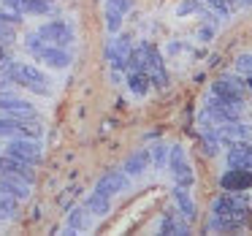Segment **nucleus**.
I'll use <instances>...</instances> for the list:
<instances>
[{
  "instance_id": "obj_3",
  "label": "nucleus",
  "mask_w": 252,
  "mask_h": 236,
  "mask_svg": "<svg viewBox=\"0 0 252 236\" xmlns=\"http://www.w3.org/2000/svg\"><path fill=\"white\" fill-rule=\"evenodd\" d=\"M0 136L8 138H41L44 128L35 117H0Z\"/></svg>"
},
{
  "instance_id": "obj_36",
  "label": "nucleus",
  "mask_w": 252,
  "mask_h": 236,
  "mask_svg": "<svg viewBox=\"0 0 252 236\" xmlns=\"http://www.w3.org/2000/svg\"><path fill=\"white\" fill-rule=\"evenodd\" d=\"M3 60H8V57H6V49H3V44H0V63H3Z\"/></svg>"
},
{
  "instance_id": "obj_31",
  "label": "nucleus",
  "mask_w": 252,
  "mask_h": 236,
  "mask_svg": "<svg viewBox=\"0 0 252 236\" xmlns=\"http://www.w3.org/2000/svg\"><path fill=\"white\" fill-rule=\"evenodd\" d=\"M14 41V25L0 22V44H11Z\"/></svg>"
},
{
  "instance_id": "obj_15",
  "label": "nucleus",
  "mask_w": 252,
  "mask_h": 236,
  "mask_svg": "<svg viewBox=\"0 0 252 236\" xmlns=\"http://www.w3.org/2000/svg\"><path fill=\"white\" fill-rule=\"evenodd\" d=\"M247 220H250V212H244V214H212L206 228L228 234V231H241L247 225Z\"/></svg>"
},
{
  "instance_id": "obj_9",
  "label": "nucleus",
  "mask_w": 252,
  "mask_h": 236,
  "mask_svg": "<svg viewBox=\"0 0 252 236\" xmlns=\"http://www.w3.org/2000/svg\"><path fill=\"white\" fill-rule=\"evenodd\" d=\"M203 114H206L214 125H222V122H236V120H239L241 106H233V103H228V101H220V98H214V95H212V98L206 101Z\"/></svg>"
},
{
  "instance_id": "obj_11",
  "label": "nucleus",
  "mask_w": 252,
  "mask_h": 236,
  "mask_svg": "<svg viewBox=\"0 0 252 236\" xmlns=\"http://www.w3.org/2000/svg\"><path fill=\"white\" fill-rule=\"evenodd\" d=\"M127 185H130V176L125 174L122 169L117 171H106L103 176L98 179V185H95V193H100V196H117V193L127 190Z\"/></svg>"
},
{
  "instance_id": "obj_17",
  "label": "nucleus",
  "mask_w": 252,
  "mask_h": 236,
  "mask_svg": "<svg viewBox=\"0 0 252 236\" xmlns=\"http://www.w3.org/2000/svg\"><path fill=\"white\" fill-rule=\"evenodd\" d=\"M0 111H6L11 117H35L33 103H28L22 98H14L8 93H0Z\"/></svg>"
},
{
  "instance_id": "obj_33",
  "label": "nucleus",
  "mask_w": 252,
  "mask_h": 236,
  "mask_svg": "<svg viewBox=\"0 0 252 236\" xmlns=\"http://www.w3.org/2000/svg\"><path fill=\"white\" fill-rule=\"evenodd\" d=\"M198 8H201V3H198V0H185V3H182L179 6V17H185V14H190V11H198Z\"/></svg>"
},
{
  "instance_id": "obj_1",
  "label": "nucleus",
  "mask_w": 252,
  "mask_h": 236,
  "mask_svg": "<svg viewBox=\"0 0 252 236\" xmlns=\"http://www.w3.org/2000/svg\"><path fill=\"white\" fill-rule=\"evenodd\" d=\"M0 71H3V76H6V79L17 82L19 87H28L30 93L44 95V98H49V95H52L49 79H46L38 68L28 66V63H8V60H3V63H0Z\"/></svg>"
},
{
  "instance_id": "obj_24",
  "label": "nucleus",
  "mask_w": 252,
  "mask_h": 236,
  "mask_svg": "<svg viewBox=\"0 0 252 236\" xmlns=\"http://www.w3.org/2000/svg\"><path fill=\"white\" fill-rule=\"evenodd\" d=\"M90 209L87 206H76L68 212V228L71 231H87L90 228Z\"/></svg>"
},
{
  "instance_id": "obj_7",
  "label": "nucleus",
  "mask_w": 252,
  "mask_h": 236,
  "mask_svg": "<svg viewBox=\"0 0 252 236\" xmlns=\"http://www.w3.org/2000/svg\"><path fill=\"white\" fill-rule=\"evenodd\" d=\"M244 212H250V198H247V193L225 190L212 203V214H244Z\"/></svg>"
},
{
  "instance_id": "obj_25",
  "label": "nucleus",
  "mask_w": 252,
  "mask_h": 236,
  "mask_svg": "<svg viewBox=\"0 0 252 236\" xmlns=\"http://www.w3.org/2000/svg\"><path fill=\"white\" fill-rule=\"evenodd\" d=\"M19 214V201L14 196H8L3 187H0V217L3 220H14Z\"/></svg>"
},
{
  "instance_id": "obj_14",
  "label": "nucleus",
  "mask_w": 252,
  "mask_h": 236,
  "mask_svg": "<svg viewBox=\"0 0 252 236\" xmlns=\"http://www.w3.org/2000/svg\"><path fill=\"white\" fill-rule=\"evenodd\" d=\"M228 169H252V144L250 141L228 144Z\"/></svg>"
},
{
  "instance_id": "obj_38",
  "label": "nucleus",
  "mask_w": 252,
  "mask_h": 236,
  "mask_svg": "<svg viewBox=\"0 0 252 236\" xmlns=\"http://www.w3.org/2000/svg\"><path fill=\"white\" fill-rule=\"evenodd\" d=\"M228 3H230V6H233V3H239V0H228Z\"/></svg>"
},
{
  "instance_id": "obj_4",
  "label": "nucleus",
  "mask_w": 252,
  "mask_h": 236,
  "mask_svg": "<svg viewBox=\"0 0 252 236\" xmlns=\"http://www.w3.org/2000/svg\"><path fill=\"white\" fill-rule=\"evenodd\" d=\"M168 171L176 179V185L187 187V190L195 185L192 169H190V163H187V158H185V147H179V144H174V147L168 149Z\"/></svg>"
},
{
  "instance_id": "obj_26",
  "label": "nucleus",
  "mask_w": 252,
  "mask_h": 236,
  "mask_svg": "<svg viewBox=\"0 0 252 236\" xmlns=\"http://www.w3.org/2000/svg\"><path fill=\"white\" fill-rule=\"evenodd\" d=\"M149 160H152L155 169H163L165 160H168V147H165V144H155V147L149 149Z\"/></svg>"
},
{
  "instance_id": "obj_34",
  "label": "nucleus",
  "mask_w": 252,
  "mask_h": 236,
  "mask_svg": "<svg viewBox=\"0 0 252 236\" xmlns=\"http://www.w3.org/2000/svg\"><path fill=\"white\" fill-rule=\"evenodd\" d=\"M198 35H201V41H212V28H203Z\"/></svg>"
},
{
  "instance_id": "obj_8",
  "label": "nucleus",
  "mask_w": 252,
  "mask_h": 236,
  "mask_svg": "<svg viewBox=\"0 0 252 236\" xmlns=\"http://www.w3.org/2000/svg\"><path fill=\"white\" fill-rule=\"evenodd\" d=\"M144 60H147V73H149V84H155L158 90L168 87V73H165L163 57L152 44H144Z\"/></svg>"
},
{
  "instance_id": "obj_27",
  "label": "nucleus",
  "mask_w": 252,
  "mask_h": 236,
  "mask_svg": "<svg viewBox=\"0 0 252 236\" xmlns=\"http://www.w3.org/2000/svg\"><path fill=\"white\" fill-rule=\"evenodd\" d=\"M106 30H109V33H117V30L122 28V17H125V14H120V11H114V8H109L106 6Z\"/></svg>"
},
{
  "instance_id": "obj_19",
  "label": "nucleus",
  "mask_w": 252,
  "mask_h": 236,
  "mask_svg": "<svg viewBox=\"0 0 252 236\" xmlns=\"http://www.w3.org/2000/svg\"><path fill=\"white\" fill-rule=\"evenodd\" d=\"M0 187H3L8 196H14L17 201H28L30 198V182L19 179V176H14V174H0Z\"/></svg>"
},
{
  "instance_id": "obj_30",
  "label": "nucleus",
  "mask_w": 252,
  "mask_h": 236,
  "mask_svg": "<svg viewBox=\"0 0 252 236\" xmlns=\"http://www.w3.org/2000/svg\"><path fill=\"white\" fill-rule=\"evenodd\" d=\"M106 6L114 8V11H120V14H127L133 8V0H106Z\"/></svg>"
},
{
  "instance_id": "obj_20",
  "label": "nucleus",
  "mask_w": 252,
  "mask_h": 236,
  "mask_svg": "<svg viewBox=\"0 0 252 236\" xmlns=\"http://www.w3.org/2000/svg\"><path fill=\"white\" fill-rule=\"evenodd\" d=\"M152 166V160H149V147H144V149H138V152H133L130 158L125 160V166H122V171H125L127 176H141L144 171Z\"/></svg>"
},
{
  "instance_id": "obj_13",
  "label": "nucleus",
  "mask_w": 252,
  "mask_h": 236,
  "mask_svg": "<svg viewBox=\"0 0 252 236\" xmlns=\"http://www.w3.org/2000/svg\"><path fill=\"white\" fill-rule=\"evenodd\" d=\"M127 55H130V38H127V35H117V38H111V44L106 46V60L111 63L114 71L127 68Z\"/></svg>"
},
{
  "instance_id": "obj_12",
  "label": "nucleus",
  "mask_w": 252,
  "mask_h": 236,
  "mask_svg": "<svg viewBox=\"0 0 252 236\" xmlns=\"http://www.w3.org/2000/svg\"><path fill=\"white\" fill-rule=\"evenodd\" d=\"M220 187L230 193H244L252 187V169H228L220 176Z\"/></svg>"
},
{
  "instance_id": "obj_28",
  "label": "nucleus",
  "mask_w": 252,
  "mask_h": 236,
  "mask_svg": "<svg viewBox=\"0 0 252 236\" xmlns=\"http://www.w3.org/2000/svg\"><path fill=\"white\" fill-rule=\"evenodd\" d=\"M206 3H209V8H212L217 17H222V19L230 17V3L228 0H206Z\"/></svg>"
},
{
  "instance_id": "obj_16",
  "label": "nucleus",
  "mask_w": 252,
  "mask_h": 236,
  "mask_svg": "<svg viewBox=\"0 0 252 236\" xmlns=\"http://www.w3.org/2000/svg\"><path fill=\"white\" fill-rule=\"evenodd\" d=\"M0 174H14V176H19V179L30 182V185H33V179H35L33 166L22 163V160L11 158V155H0Z\"/></svg>"
},
{
  "instance_id": "obj_6",
  "label": "nucleus",
  "mask_w": 252,
  "mask_h": 236,
  "mask_svg": "<svg viewBox=\"0 0 252 236\" xmlns=\"http://www.w3.org/2000/svg\"><path fill=\"white\" fill-rule=\"evenodd\" d=\"M244 87H247V82H241V79L222 76L212 84V95L220 101H228L233 106H244Z\"/></svg>"
},
{
  "instance_id": "obj_23",
  "label": "nucleus",
  "mask_w": 252,
  "mask_h": 236,
  "mask_svg": "<svg viewBox=\"0 0 252 236\" xmlns=\"http://www.w3.org/2000/svg\"><path fill=\"white\" fill-rule=\"evenodd\" d=\"M127 87L133 95H147L149 93V73L147 71H127Z\"/></svg>"
},
{
  "instance_id": "obj_35",
  "label": "nucleus",
  "mask_w": 252,
  "mask_h": 236,
  "mask_svg": "<svg viewBox=\"0 0 252 236\" xmlns=\"http://www.w3.org/2000/svg\"><path fill=\"white\" fill-rule=\"evenodd\" d=\"M0 93H8V82H6V79H0Z\"/></svg>"
},
{
  "instance_id": "obj_21",
  "label": "nucleus",
  "mask_w": 252,
  "mask_h": 236,
  "mask_svg": "<svg viewBox=\"0 0 252 236\" xmlns=\"http://www.w3.org/2000/svg\"><path fill=\"white\" fill-rule=\"evenodd\" d=\"M158 231L163 236H185V234H190V228H187V223H182L179 217H176L174 212H165L163 217H160V223H158Z\"/></svg>"
},
{
  "instance_id": "obj_18",
  "label": "nucleus",
  "mask_w": 252,
  "mask_h": 236,
  "mask_svg": "<svg viewBox=\"0 0 252 236\" xmlns=\"http://www.w3.org/2000/svg\"><path fill=\"white\" fill-rule=\"evenodd\" d=\"M171 196H174V203H176V209H179V214L187 223H192V220L198 217V206H195V201H192V196L187 193V187L176 185L174 190H171Z\"/></svg>"
},
{
  "instance_id": "obj_29",
  "label": "nucleus",
  "mask_w": 252,
  "mask_h": 236,
  "mask_svg": "<svg viewBox=\"0 0 252 236\" xmlns=\"http://www.w3.org/2000/svg\"><path fill=\"white\" fill-rule=\"evenodd\" d=\"M0 22L19 25V22H22V17H19V11H14V8H3V6H0Z\"/></svg>"
},
{
  "instance_id": "obj_22",
  "label": "nucleus",
  "mask_w": 252,
  "mask_h": 236,
  "mask_svg": "<svg viewBox=\"0 0 252 236\" xmlns=\"http://www.w3.org/2000/svg\"><path fill=\"white\" fill-rule=\"evenodd\" d=\"M84 206L90 209V214H95V217H103L106 212L111 209V198L109 196H100V193H90L87 201H84Z\"/></svg>"
},
{
  "instance_id": "obj_39",
  "label": "nucleus",
  "mask_w": 252,
  "mask_h": 236,
  "mask_svg": "<svg viewBox=\"0 0 252 236\" xmlns=\"http://www.w3.org/2000/svg\"><path fill=\"white\" fill-rule=\"evenodd\" d=\"M0 225H3V217H0Z\"/></svg>"
},
{
  "instance_id": "obj_2",
  "label": "nucleus",
  "mask_w": 252,
  "mask_h": 236,
  "mask_svg": "<svg viewBox=\"0 0 252 236\" xmlns=\"http://www.w3.org/2000/svg\"><path fill=\"white\" fill-rule=\"evenodd\" d=\"M28 49L35 60L46 63L49 68H68L71 66V55L65 52V46H57V44H46L38 33L28 35Z\"/></svg>"
},
{
  "instance_id": "obj_37",
  "label": "nucleus",
  "mask_w": 252,
  "mask_h": 236,
  "mask_svg": "<svg viewBox=\"0 0 252 236\" xmlns=\"http://www.w3.org/2000/svg\"><path fill=\"white\" fill-rule=\"evenodd\" d=\"M247 87H250V90H252V76H250V79H247Z\"/></svg>"
},
{
  "instance_id": "obj_5",
  "label": "nucleus",
  "mask_w": 252,
  "mask_h": 236,
  "mask_svg": "<svg viewBox=\"0 0 252 236\" xmlns=\"http://www.w3.org/2000/svg\"><path fill=\"white\" fill-rule=\"evenodd\" d=\"M6 155L22 160V163H28V166H38L41 160H44L38 138H11L8 147H6Z\"/></svg>"
},
{
  "instance_id": "obj_32",
  "label": "nucleus",
  "mask_w": 252,
  "mask_h": 236,
  "mask_svg": "<svg viewBox=\"0 0 252 236\" xmlns=\"http://www.w3.org/2000/svg\"><path fill=\"white\" fill-rule=\"evenodd\" d=\"M236 68H239L241 73H247V76H252V55H241L239 60H236Z\"/></svg>"
},
{
  "instance_id": "obj_10",
  "label": "nucleus",
  "mask_w": 252,
  "mask_h": 236,
  "mask_svg": "<svg viewBox=\"0 0 252 236\" xmlns=\"http://www.w3.org/2000/svg\"><path fill=\"white\" fill-rule=\"evenodd\" d=\"M38 35L46 41V44H57V46H71L73 44V30H71V25L63 22V19H55V22L41 25Z\"/></svg>"
}]
</instances>
